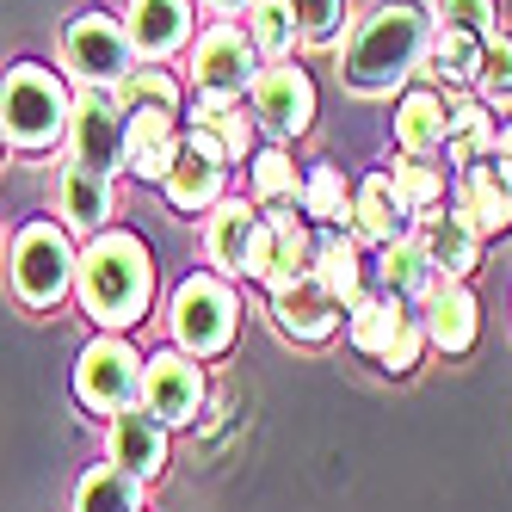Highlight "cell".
<instances>
[{
    "label": "cell",
    "mask_w": 512,
    "mask_h": 512,
    "mask_svg": "<svg viewBox=\"0 0 512 512\" xmlns=\"http://www.w3.org/2000/svg\"><path fill=\"white\" fill-rule=\"evenodd\" d=\"M303 198V173L284 149H253V204L272 210V204H297Z\"/></svg>",
    "instance_id": "836d02e7"
},
{
    "label": "cell",
    "mask_w": 512,
    "mask_h": 512,
    "mask_svg": "<svg viewBox=\"0 0 512 512\" xmlns=\"http://www.w3.org/2000/svg\"><path fill=\"white\" fill-rule=\"evenodd\" d=\"M420 321H426V346L463 358L475 346V334H482V303H475V290L463 278H438L420 303Z\"/></svg>",
    "instance_id": "9a60e30c"
},
{
    "label": "cell",
    "mask_w": 512,
    "mask_h": 512,
    "mask_svg": "<svg viewBox=\"0 0 512 512\" xmlns=\"http://www.w3.org/2000/svg\"><path fill=\"white\" fill-rule=\"evenodd\" d=\"M389 186H395L401 204H408V216H426V210L445 204V173L426 167V161H408V155L389 167Z\"/></svg>",
    "instance_id": "e575fe53"
},
{
    "label": "cell",
    "mask_w": 512,
    "mask_h": 512,
    "mask_svg": "<svg viewBox=\"0 0 512 512\" xmlns=\"http://www.w3.org/2000/svg\"><path fill=\"white\" fill-rule=\"evenodd\" d=\"M0 142H7V136H0Z\"/></svg>",
    "instance_id": "7bdbcfd3"
},
{
    "label": "cell",
    "mask_w": 512,
    "mask_h": 512,
    "mask_svg": "<svg viewBox=\"0 0 512 512\" xmlns=\"http://www.w3.org/2000/svg\"><path fill=\"white\" fill-rule=\"evenodd\" d=\"M420 352H426V321H420V309H408V321H401V334H395V346L377 358L389 377H408L414 364H420Z\"/></svg>",
    "instance_id": "ab89813d"
},
{
    "label": "cell",
    "mask_w": 512,
    "mask_h": 512,
    "mask_svg": "<svg viewBox=\"0 0 512 512\" xmlns=\"http://www.w3.org/2000/svg\"><path fill=\"white\" fill-rule=\"evenodd\" d=\"M266 210L253 198H223L204 223V260L223 272V278H247V253H253V235H260Z\"/></svg>",
    "instance_id": "e0dca14e"
},
{
    "label": "cell",
    "mask_w": 512,
    "mask_h": 512,
    "mask_svg": "<svg viewBox=\"0 0 512 512\" xmlns=\"http://www.w3.org/2000/svg\"><path fill=\"white\" fill-rule=\"evenodd\" d=\"M445 124H451V105L438 87H408L395 105V149L408 161H426L445 149Z\"/></svg>",
    "instance_id": "603a6c76"
},
{
    "label": "cell",
    "mask_w": 512,
    "mask_h": 512,
    "mask_svg": "<svg viewBox=\"0 0 512 512\" xmlns=\"http://www.w3.org/2000/svg\"><path fill=\"white\" fill-rule=\"evenodd\" d=\"M426 44H432V19L426 7H414V0H383V7H371L352 38L340 44V81L352 93H395L408 75H420L426 62Z\"/></svg>",
    "instance_id": "7a4b0ae2"
},
{
    "label": "cell",
    "mask_w": 512,
    "mask_h": 512,
    "mask_svg": "<svg viewBox=\"0 0 512 512\" xmlns=\"http://www.w3.org/2000/svg\"><path fill=\"white\" fill-rule=\"evenodd\" d=\"M118 99H124V105H136V99H161V105H179V81L167 75L161 62H142V68H130V75H124Z\"/></svg>",
    "instance_id": "f35d334b"
},
{
    "label": "cell",
    "mask_w": 512,
    "mask_h": 512,
    "mask_svg": "<svg viewBox=\"0 0 512 512\" xmlns=\"http://www.w3.org/2000/svg\"><path fill=\"white\" fill-rule=\"evenodd\" d=\"M186 149V130H179V105H161V99H136L124 105V167L136 179H167V167Z\"/></svg>",
    "instance_id": "8fae6325"
},
{
    "label": "cell",
    "mask_w": 512,
    "mask_h": 512,
    "mask_svg": "<svg viewBox=\"0 0 512 512\" xmlns=\"http://www.w3.org/2000/svg\"><path fill=\"white\" fill-rule=\"evenodd\" d=\"M364 272H371V266H364V253H358V241H352L346 229H327V235L315 241V272H309V278H315L340 309H352V303L364 297Z\"/></svg>",
    "instance_id": "d4e9b609"
},
{
    "label": "cell",
    "mask_w": 512,
    "mask_h": 512,
    "mask_svg": "<svg viewBox=\"0 0 512 512\" xmlns=\"http://www.w3.org/2000/svg\"><path fill=\"white\" fill-rule=\"evenodd\" d=\"M75 512H142V482L118 463H93L75 482Z\"/></svg>",
    "instance_id": "1f68e13d"
},
{
    "label": "cell",
    "mask_w": 512,
    "mask_h": 512,
    "mask_svg": "<svg viewBox=\"0 0 512 512\" xmlns=\"http://www.w3.org/2000/svg\"><path fill=\"white\" fill-rule=\"evenodd\" d=\"M482 44L488 38H469L457 25H432V44H426V75L445 81V87H475L482 81Z\"/></svg>",
    "instance_id": "4316f807"
},
{
    "label": "cell",
    "mask_w": 512,
    "mask_h": 512,
    "mask_svg": "<svg viewBox=\"0 0 512 512\" xmlns=\"http://www.w3.org/2000/svg\"><path fill=\"white\" fill-rule=\"evenodd\" d=\"M173 346L192 352V358H223L235 346V327H241V297H235V278L223 272H192L186 284L173 290Z\"/></svg>",
    "instance_id": "277c9868"
},
{
    "label": "cell",
    "mask_w": 512,
    "mask_h": 512,
    "mask_svg": "<svg viewBox=\"0 0 512 512\" xmlns=\"http://www.w3.org/2000/svg\"><path fill=\"white\" fill-rule=\"evenodd\" d=\"M142 408H149L167 432L173 426H192L204 408V364L179 346H161L142 358Z\"/></svg>",
    "instance_id": "30bf717a"
},
{
    "label": "cell",
    "mask_w": 512,
    "mask_h": 512,
    "mask_svg": "<svg viewBox=\"0 0 512 512\" xmlns=\"http://www.w3.org/2000/svg\"><path fill=\"white\" fill-rule=\"evenodd\" d=\"M75 241L50 216H31L13 235V290L25 309H56L68 290H75Z\"/></svg>",
    "instance_id": "5b68a950"
},
{
    "label": "cell",
    "mask_w": 512,
    "mask_h": 512,
    "mask_svg": "<svg viewBox=\"0 0 512 512\" xmlns=\"http://www.w3.org/2000/svg\"><path fill=\"white\" fill-rule=\"evenodd\" d=\"M253 68H260V56H253L247 31L235 19H216L210 31L192 38V93H204V99H223V105L241 99Z\"/></svg>",
    "instance_id": "9c48e42d"
},
{
    "label": "cell",
    "mask_w": 512,
    "mask_h": 512,
    "mask_svg": "<svg viewBox=\"0 0 512 512\" xmlns=\"http://www.w3.org/2000/svg\"><path fill=\"white\" fill-rule=\"evenodd\" d=\"M192 124L216 136V149H223V155H229V167L253 155V118L241 112V105H235V99L223 105V99H204V93H192Z\"/></svg>",
    "instance_id": "d6a6232c"
},
{
    "label": "cell",
    "mask_w": 512,
    "mask_h": 512,
    "mask_svg": "<svg viewBox=\"0 0 512 512\" xmlns=\"http://www.w3.org/2000/svg\"><path fill=\"white\" fill-rule=\"evenodd\" d=\"M432 25H457L469 38H494L500 31V0H432Z\"/></svg>",
    "instance_id": "d590c367"
},
{
    "label": "cell",
    "mask_w": 512,
    "mask_h": 512,
    "mask_svg": "<svg viewBox=\"0 0 512 512\" xmlns=\"http://www.w3.org/2000/svg\"><path fill=\"white\" fill-rule=\"evenodd\" d=\"M75 297L99 334H130L155 303V253L130 229H99L75 253Z\"/></svg>",
    "instance_id": "6da1fadb"
},
{
    "label": "cell",
    "mask_w": 512,
    "mask_h": 512,
    "mask_svg": "<svg viewBox=\"0 0 512 512\" xmlns=\"http://www.w3.org/2000/svg\"><path fill=\"white\" fill-rule=\"evenodd\" d=\"M303 216L321 229H346L352 223V192H346V167L334 161H315L303 173Z\"/></svg>",
    "instance_id": "4dcf8cb0"
},
{
    "label": "cell",
    "mask_w": 512,
    "mask_h": 512,
    "mask_svg": "<svg viewBox=\"0 0 512 512\" xmlns=\"http://www.w3.org/2000/svg\"><path fill=\"white\" fill-rule=\"evenodd\" d=\"M482 99H494V105H506L512 99V31H494V38L482 44Z\"/></svg>",
    "instance_id": "74e56055"
},
{
    "label": "cell",
    "mask_w": 512,
    "mask_h": 512,
    "mask_svg": "<svg viewBox=\"0 0 512 512\" xmlns=\"http://www.w3.org/2000/svg\"><path fill=\"white\" fill-rule=\"evenodd\" d=\"M352 229H358V241H371V247H389L401 235H414V216H408V204L395 198L389 173H364L352 186Z\"/></svg>",
    "instance_id": "7402d4cb"
},
{
    "label": "cell",
    "mask_w": 512,
    "mask_h": 512,
    "mask_svg": "<svg viewBox=\"0 0 512 512\" xmlns=\"http://www.w3.org/2000/svg\"><path fill=\"white\" fill-rule=\"evenodd\" d=\"M475 229H482V241L488 235H512V179H500V167L494 161H475V167H463L457 173V198H451Z\"/></svg>",
    "instance_id": "44dd1931"
},
{
    "label": "cell",
    "mask_w": 512,
    "mask_h": 512,
    "mask_svg": "<svg viewBox=\"0 0 512 512\" xmlns=\"http://www.w3.org/2000/svg\"><path fill=\"white\" fill-rule=\"evenodd\" d=\"M68 149H75V167H93L105 179L124 173V99H118V87H81L75 93Z\"/></svg>",
    "instance_id": "ba28073f"
},
{
    "label": "cell",
    "mask_w": 512,
    "mask_h": 512,
    "mask_svg": "<svg viewBox=\"0 0 512 512\" xmlns=\"http://www.w3.org/2000/svg\"><path fill=\"white\" fill-rule=\"evenodd\" d=\"M414 235H420V247H426V260H432L438 278H463V284H469V272L482 266V229H475L457 204L426 210Z\"/></svg>",
    "instance_id": "2e32d148"
},
{
    "label": "cell",
    "mask_w": 512,
    "mask_h": 512,
    "mask_svg": "<svg viewBox=\"0 0 512 512\" xmlns=\"http://www.w3.org/2000/svg\"><path fill=\"white\" fill-rule=\"evenodd\" d=\"M494 112L488 105H475V99H463V105H451V124H445V155H451V167L463 173V167H475V161H494Z\"/></svg>",
    "instance_id": "f1b7e54d"
},
{
    "label": "cell",
    "mask_w": 512,
    "mask_h": 512,
    "mask_svg": "<svg viewBox=\"0 0 512 512\" xmlns=\"http://www.w3.org/2000/svg\"><path fill=\"white\" fill-rule=\"evenodd\" d=\"M62 68L75 75V87H124V75L136 68V50L124 38V19L105 13V7L75 13L68 31H62Z\"/></svg>",
    "instance_id": "52a82bcc"
},
{
    "label": "cell",
    "mask_w": 512,
    "mask_h": 512,
    "mask_svg": "<svg viewBox=\"0 0 512 512\" xmlns=\"http://www.w3.org/2000/svg\"><path fill=\"white\" fill-rule=\"evenodd\" d=\"M401 321H408V303H395V297H383V290H377V297H358L346 309V340L364 358H383L395 346V334H401Z\"/></svg>",
    "instance_id": "83f0119b"
},
{
    "label": "cell",
    "mask_w": 512,
    "mask_h": 512,
    "mask_svg": "<svg viewBox=\"0 0 512 512\" xmlns=\"http://www.w3.org/2000/svg\"><path fill=\"white\" fill-rule=\"evenodd\" d=\"M315 272V229L303 223L290 204L266 210V253H260V284L266 290H290Z\"/></svg>",
    "instance_id": "5bb4252c"
},
{
    "label": "cell",
    "mask_w": 512,
    "mask_h": 512,
    "mask_svg": "<svg viewBox=\"0 0 512 512\" xmlns=\"http://www.w3.org/2000/svg\"><path fill=\"white\" fill-rule=\"evenodd\" d=\"M290 13H297V38L303 44H340L346 0H290Z\"/></svg>",
    "instance_id": "8d00e7d4"
},
{
    "label": "cell",
    "mask_w": 512,
    "mask_h": 512,
    "mask_svg": "<svg viewBox=\"0 0 512 512\" xmlns=\"http://www.w3.org/2000/svg\"><path fill=\"white\" fill-rule=\"evenodd\" d=\"M377 278H383V297L408 303V309H420V303H426V290L438 284V272H432V260H426L420 235H401V241L377 247Z\"/></svg>",
    "instance_id": "484cf974"
},
{
    "label": "cell",
    "mask_w": 512,
    "mask_h": 512,
    "mask_svg": "<svg viewBox=\"0 0 512 512\" xmlns=\"http://www.w3.org/2000/svg\"><path fill=\"white\" fill-rule=\"evenodd\" d=\"M247 25V44H253V56H266V62H284L290 50H297L303 38H297V13H290V0H247V13H241Z\"/></svg>",
    "instance_id": "f546056e"
},
{
    "label": "cell",
    "mask_w": 512,
    "mask_h": 512,
    "mask_svg": "<svg viewBox=\"0 0 512 512\" xmlns=\"http://www.w3.org/2000/svg\"><path fill=\"white\" fill-rule=\"evenodd\" d=\"M75 401L87 414H124L142 401V352L130 334H93L75 358Z\"/></svg>",
    "instance_id": "8992f818"
},
{
    "label": "cell",
    "mask_w": 512,
    "mask_h": 512,
    "mask_svg": "<svg viewBox=\"0 0 512 512\" xmlns=\"http://www.w3.org/2000/svg\"><path fill=\"white\" fill-rule=\"evenodd\" d=\"M56 204H62V229H81V235H99V229H112V179L93 173V167H68L62 173V186H56Z\"/></svg>",
    "instance_id": "cb8c5ba5"
},
{
    "label": "cell",
    "mask_w": 512,
    "mask_h": 512,
    "mask_svg": "<svg viewBox=\"0 0 512 512\" xmlns=\"http://www.w3.org/2000/svg\"><path fill=\"white\" fill-rule=\"evenodd\" d=\"M204 7H210L216 19H241V13H247V0H204Z\"/></svg>",
    "instance_id": "b9f144b4"
},
{
    "label": "cell",
    "mask_w": 512,
    "mask_h": 512,
    "mask_svg": "<svg viewBox=\"0 0 512 512\" xmlns=\"http://www.w3.org/2000/svg\"><path fill=\"white\" fill-rule=\"evenodd\" d=\"M124 38L136 62H167L179 50H192V0H130Z\"/></svg>",
    "instance_id": "4fadbf2b"
},
{
    "label": "cell",
    "mask_w": 512,
    "mask_h": 512,
    "mask_svg": "<svg viewBox=\"0 0 512 512\" xmlns=\"http://www.w3.org/2000/svg\"><path fill=\"white\" fill-rule=\"evenodd\" d=\"M494 167H500V179H512V118L494 130Z\"/></svg>",
    "instance_id": "60d3db41"
},
{
    "label": "cell",
    "mask_w": 512,
    "mask_h": 512,
    "mask_svg": "<svg viewBox=\"0 0 512 512\" xmlns=\"http://www.w3.org/2000/svg\"><path fill=\"white\" fill-rule=\"evenodd\" d=\"M112 463L124 475H136V482H155L167 469V426L142 408V401L124 408V414H112Z\"/></svg>",
    "instance_id": "ffe728a7"
},
{
    "label": "cell",
    "mask_w": 512,
    "mask_h": 512,
    "mask_svg": "<svg viewBox=\"0 0 512 512\" xmlns=\"http://www.w3.org/2000/svg\"><path fill=\"white\" fill-rule=\"evenodd\" d=\"M229 161L223 155H204V149H179V161L167 167V179H161V192H167V204L179 210V216H210L216 204H223L229 192Z\"/></svg>",
    "instance_id": "d6986e66"
},
{
    "label": "cell",
    "mask_w": 512,
    "mask_h": 512,
    "mask_svg": "<svg viewBox=\"0 0 512 512\" xmlns=\"http://www.w3.org/2000/svg\"><path fill=\"white\" fill-rule=\"evenodd\" d=\"M247 99H253V112H260L278 136H303L315 124V81H309V68H297L290 56L253 68Z\"/></svg>",
    "instance_id": "7c38bea8"
},
{
    "label": "cell",
    "mask_w": 512,
    "mask_h": 512,
    "mask_svg": "<svg viewBox=\"0 0 512 512\" xmlns=\"http://www.w3.org/2000/svg\"><path fill=\"white\" fill-rule=\"evenodd\" d=\"M272 321H278V334H284V340L321 346V340H334V334H340L346 309L327 297L315 278H303V284H290V290H272Z\"/></svg>",
    "instance_id": "ac0fdd59"
},
{
    "label": "cell",
    "mask_w": 512,
    "mask_h": 512,
    "mask_svg": "<svg viewBox=\"0 0 512 512\" xmlns=\"http://www.w3.org/2000/svg\"><path fill=\"white\" fill-rule=\"evenodd\" d=\"M68 118H75V93L56 68L44 62H13L0 75V136L25 155H44L68 142Z\"/></svg>",
    "instance_id": "3957f363"
}]
</instances>
